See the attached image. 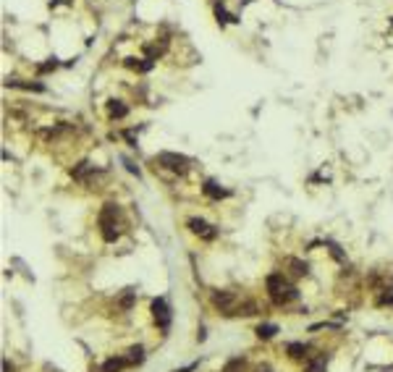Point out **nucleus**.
<instances>
[{
    "label": "nucleus",
    "instance_id": "obj_1",
    "mask_svg": "<svg viewBox=\"0 0 393 372\" xmlns=\"http://www.w3.org/2000/svg\"><path fill=\"white\" fill-rule=\"evenodd\" d=\"M267 294L273 299V304H288L299 296V291L291 286V283L281 275V273H273L267 275Z\"/></svg>",
    "mask_w": 393,
    "mask_h": 372
},
{
    "label": "nucleus",
    "instance_id": "obj_2",
    "mask_svg": "<svg viewBox=\"0 0 393 372\" xmlns=\"http://www.w3.org/2000/svg\"><path fill=\"white\" fill-rule=\"evenodd\" d=\"M100 231H102V238L108 244L118 242L121 223H118V207H115V205H105L102 207V212H100Z\"/></svg>",
    "mask_w": 393,
    "mask_h": 372
},
{
    "label": "nucleus",
    "instance_id": "obj_3",
    "mask_svg": "<svg viewBox=\"0 0 393 372\" xmlns=\"http://www.w3.org/2000/svg\"><path fill=\"white\" fill-rule=\"evenodd\" d=\"M213 304L223 315H236L239 310V296L231 291H213Z\"/></svg>",
    "mask_w": 393,
    "mask_h": 372
},
{
    "label": "nucleus",
    "instance_id": "obj_4",
    "mask_svg": "<svg viewBox=\"0 0 393 372\" xmlns=\"http://www.w3.org/2000/svg\"><path fill=\"white\" fill-rule=\"evenodd\" d=\"M152 317H155L160 331H168V327H171V310H168V301L163 296H157L152 301Z\"/></svg>",
    "mask_w": 393,
    "mask_h": 372
},
{
    "label": "nucleus",
    "instance_id": "obj_5",
    "mask_svg": "<svg viewBox=\"0 0 393 372\" xmlns=\"http://www.w3.org/2000/svg\"><path fill=\"white\" fill-rule=\"evenodd\" d=\"M157 163L168 168V170H176V173H183L189 168V160L183 158V155H176V152H160L157 155Z\"/></svg>",
    "mask_w": 393,
    "mask_h": 372
},
{
    "label": "nucleus",
    "instance_id": "obj_6",
    "mask_svg": "<svg viewBox=\"0 0 393 372\" xmlns=\"http://www.w3.org/2000/svg\"><path fill=\"white\" fill-rule=\"evenodd\" d=\"M187 226H189V231H192V233H197V236L207 238V242H213V238L218 236V231H215L210 223H207V221H202V217H189Z\"/></svg>",
    "mask_w": 393,
    "mask_h": 372
},
{
    "label": "nucleus",
    "instance_id": "obj_7",
    "mask_svg": "<svg viewBox=\"0 0 393 372\" xmlns=\"http://www.w3.org/2000/svg\"><path fill=\"white\" fill-rule=\"evenodd\" d=\"M202 191L210 196V200H223V196H228L231 191L228 189H223L220 184H215V181H204V186H202Z\"/></svg>",
    "mask_w": 393,
    "mask_h": 372
},
{
    "label": "nucleus",
    "instance_id": "obj_8",
    "mask_svg": "<svg viewBox=\"0 0 393 372\" xmlns=\"http://www.w3.org/2000/svg\"><path fill=\"white\" fill-rule=\"evenodd\" d=\"M126 364H129V359H123V357H113V359H108V362L102 364V372H121Z\"/></svg>",
    "mask_w": 393,
    "mask_h": 372
},
{
    "label": "nucleus",
    "instance_id": "obj_9",
    "mask_svg": "<svg viewBox=\"0 0 393 372\" xmlns=\"http://www.w3.org/2000/svg\"><path fill=\"white\" fill-rule=\"evenodd\" d=\"M108 113H110V118H123L129 111H126V105L121 100H110L108 102Z\"/></svg>",
    "mask_w": 393,
    "mask_h": 372
},
{
    "label": "nucleus",
    "instance_id": "obj_10",
    "mask_svg": "<svg viewBox=\"0 0 393 372\" xmlns=\"http://www.w3.org/2000/svg\"><path fill=\"white\" fill-rule=\"evenodd\" d=\"M275 333H278V325H275V322H262V325H257V336L260 338H273Z\"/></svg>",
    "mask_w": 393,
    "mask_h": 372
},
{
    "label": "nucleus",
    "instance_id": "obj_11",
    "mask_svg": "<svg viewBox=\"0 0 393 372\" xmlns=\"http://www.w3.org/2000/svg\"><path fill=\"white\" fill-rule=\"evenodd\" d=\"M286 352H288L291 359H304L307 346H304V343H288V346H286Z\"/></svg>",
    "mask_w": 393,
    "mask_h": 372
},
{
    "label": "nucleus",
    "instance_id": "obj_12",
    "mask_svg": "<svg viewBox=\"0 0 393 372\" xmlns=\"http://www.w3.org/2000/svg\"><path fill=\"white\" fill-rule=\"evenodd\" d=\"M126 65H129V69H136V71H150V69H152V58H147V60L126 58Z\"/></svg>",
    "mask_w": 393,
    "mask_h": 372
},
{
    "label": "nucleus",
    "instance_id": "obj_13",
    "mask_svg": "<svg viewBox=\"0 0 393 372\" xmlns=\"http://www.w3.org/2000/svg\"><path fill=\"white\" fill-rule=\"evenodd\" d=\"M144 362V348L142 346H131L129 348V364H142Z\"/></svg>",
    "mask_w": 393,
    "mask_h": 372
},
{
    "label": "nucleus",
    "instance_id": "obj_14",
    "mask_svg": "<svg viewBox=\"0 0 393 372\" xmlns=\"http://www.w3.org/2000/svg\"><path fill=\"white\" fill-rule=\"evenodd\" d=\"M328 369V359L325 357H320V359H312L307 364V372H325Z\"/></svg>",
    "mask_w": 393,
    "mask_h": 372
},
{
    "label": "nucleus",
    "instance_id": "obj_15",
    "mask_svg": "<svg viewBox=\"0 0 393 372\" xmlns=\"http://www.w3.org/2000/svg\"><path fill=\"white\" fill-rule=\"evenodd\" d=\"M89 170H92V165H89V163H79V165H76L71 173H74V179H84Z\"/></svg>",
    "mask_w": 393,
    "mask_h": 372
},
{
    "label": "nucleus",
    "instance_id": "obj_16",
    "mask_svg": "<svg viewBox=\"0 0 393 372\" xmlns=\"http://www.w3.org/2000/svg\"><path fill=\"white\" fill-rule=\"evenodd\" d=\"M288 265L294 268L296 275H307V265H304V262H299V259H288Z\"/></svg>",
    "mask_w": 393,
    "mask_h": 372
},
{
    "label": "nucleus",
    "instance_id": "obj_17",
    "mask_svg": "<svg viewBox=\"0 0 393 372\" xmlns=\"http://www.w3.org/2000/svg\"><path fill=\"white\" fill-rule=\"evenodd\" d=\"M215 13H218V18H220V21H236V18H234V16H228V13H225V11H223V6H220V3H218V6H215Z\"/></svg>",
    "mask_w": 393,
    "mask_h": 372
},
{
    "label": "nucleus",
    "instance_id": "obj_18",
    "mask_svg": "<svg viewBox=\"0 0 393 372\" xmlns=\"http://www.w3.org/2000/svg\"><path fill=\"white\" fill-rule=\"evenodd\" d=\"M380 304H393V289H385V294L380 296Z\"/></svg>",
    "mask_w": 393,
    "mask_h": 372
},
{
    "label": "nucleus",
    "instance_id": "obj_19",
    "mask_svg": "<svg viewBox=\"0 0 393 372\" xmlns=\"http://www.w3.org/2000/svg\"><path fill=\"white\" fill-rule=\"evenodd\" d=\"M55 65H58L55 60H50V63H42V65H39V74H45V71H53Z\"/></svg>",
    "mask_w": 393,
    "mask_h": 372
},
{
    "label": "nucleus",
    "instance_id": "obj_20",
    "mask_svg": "<svg viewBox=\"0 0 393 372\" xmlns=\"http://www.w3.org/2000/svg\"><path fill=\"white\" fill-rule=\"evenodd\" d=\"M192 369H197V362H192V364H187V367H181V369H173V372H192Z\"/></svg>",
    "mask_w": 393,
    "mask_h": 372
},
{
    "label": "nucleus",
    "instance_id": "obj_21",
    "mask_svg": "<svg viewBox=\"0 0 393 372\" xmlns=\"http://www.w3.org/2000/svg\"><path fill=\"white\" fill-rule=\"evenodd\" d=\"M3 372H13V367H11L8 362H3Z\"/></svg>",
    "mask_w": 393,
    "mask_h": 372
},
{
    "label": "nucleus",
    "instance_id": "obj_22",
    "mask_svg": "<svg viewBox=\"0 0 393 372\" xmlns=\"http://www.w3.org/2000/svg\"><path fill=\"white\" fill-rule=\"evenodd\" d=\"M260 372H273V369H270V367H262V369H260Z\"/></svg>",
    "mask_w": 393,
    "mask_h": 372
}]
</instances>
